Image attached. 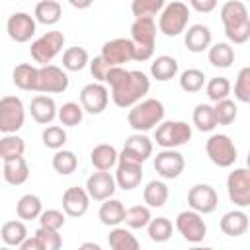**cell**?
<instances>
[{"label":"cell","mask_w":250,"mask_h":250,"mask_svg":"<svg viewBox=\"0 0 250 250\" xmlns=\"http://www.w3.org/2000/svg\"><path fill=\"white\" fill-rule=\"evenodd\" d=\"M111 88V100L117 107H131L148 94L150 80L141 70H127L123 66H109L105 80Z\"/></svg>","instance_id":"cell-1"},{"label":"cell","mask_w":250,"mask_h":250,"mask_svg":"<svg viewBox=\"0 0 250 250\" xmlns=\"http://www.w3.org/2000/svg\"><path fill=\"white\" fill-rule=\"evenodd\" d=\"M221 21L229 41L242 45L250 39V16L240 0H229L221 6Z\"/></svg>","instance_id":"cell-2"},{"label":"cell","mask_w":250,"mask_h":250,"mask_svg":"<svg viewBox=\"0 0 250 250\" xmlns=\"http://www.w3.org/2000/svg\"><path fill=\"white\" fill-rule=\"evenodd\" d=\"M131 41H133V61L145 62L154 55L156 45V23L152 18H135L131 25Z\"/></svg>","instance_id":"cell-3"},{"label":"cell","mask_w":250,"mask_h":250,"mask_svg":"<svg viewBox=\"0 0 250 250\" xmlns=\"http://www.w3.org/2000/svg\"><path fill=\"white\" fill-rule=\"evenodd\" d=\"M162 119H164V105H162V102H158V100H154V98L137 102L135 105H131L129 115H127L129 125H131L137 133H141V131H150V129L156 127Z\"/></svg>","instance_id":"cell-4"},{"label":"cell","mask_w":250,"mask_h":250,"mask_svg":"<svg viewBox=\"0 0 250 250\" xmlns=\"http://www.w3.org/2000/svg\"><path fill=\"white\" fill-rule=\"evenodd\" d=\"M143 180V160L129 150H121L117 156V170H115V184L121 189H135Z\"/></svg>","instance_id":"cell-5"},{"label":"cell","mask_w":250,"mask_h":250,"mask_svg":"<svg viewBox=\"0 0 250 250\" xmlns=\"http://www.w3.org/2000/svg\"><path fill=\"white\" fill-rule=\"evenodd\" d=\"M188 21H189V8L184 2H170L160 10L158 29L168 37H176L182 31H186Z\"/></svg>","instance_id":"cell-6"},{"label":"cell","mask_w":250,"mask_h":250,"mask_svg":"<svg viewBox=\"0 0 250 250\" xmlns=\"http://www.w3.org/2000/svg\"><path fill=\"white\" fill-rule=\"evenodd\" d=\"M191 139V127L186 121H160L154 131V141L162 148H176Z\"/></svg>","instance_id":"cell-7"},{"label":"cell","mask_w":250,"mask_h":250,"mask_svg":"<svg viewBox=\"0 0 250 250\" xmlns=\"http://www.w3.org/2000/svg\"><path fill=\"white\" fill-rule=\"evenodd\" d=\"M25 121V107L18 96L0 98V131L2 133H18Z\"/></svg>","instance_id":"cell-8"},{"label":"cell","mask_w":250,"mask_h":250,"mask_svg":"<svg viewBox=\"0 0 250 250\" xmlns=\"http://www.w3.org/2000/svg\"><path fill=\"white\" fill-rule=\"evenodd\" d=\"M62 45H64L62 31H47L31 43L29 53H31V59L43 66V64H49L61 53Z\"/></svg>","instance_id":"cell-9"},{"label":"cell","mask_w":250,"mask_h":250,"mask_svg":"<svg viewBox=\"0 0 250 250\" xmlns=\"http://www.w3.org/2000/svg\"><path fill=\"white\" fill-rule=\"evenodd\" d=\"M209 160L219 168H229L236 160V146L229 135H211L205 143Z\"/></svg>","instance_id":"cell-10"},{"label":"cell","mask_w":250,"mask_h":250,"mask_svg":"<svg viewBox=\"0 0 250 250\" xmlns=\"http://www.w3.org/2000/svg\"><path fill=\"white\" fill-rule=\"evenodd\" d=\"M68 88V76L62 68L55 64H43L37 68V80H35V92L43 94H61Z\"/></svg>","instance_id":"cell-11"},{"label":"cell","mask_w":250,"mask_h":250,"mask_svg":"<svg viewBox=\"0 0 250 250\" xmlns=\"http://www.w3.org/2000/svg\"><path fill=\"white\" fill-rule=\"evenodd\" d=\"M227 193L229 199L236 207L250 205V172L246 168H236L227 178Z\"/></svg>","instance_id":"cell-12"},{"label":"cell","mask_w":250,"mask_h":250,"mask_svg":"<svg viewBox=\"0 0 250 250\" xmlns=\"http://www.w3.org/2000/svg\"><path fill=\"white\" fill-rule=\"evenodd\" d=\"M176 229L188 242H201L207 234V225L197 211H182L176 217Z\"/></svg>","instance_id":"cell-13"},{"label":"cell","mask_w":250,"mask_h":250,"mask_svg":"<svg viewBox=\"0 0 250 250\" xmlns=\"http://www.w3.org/2000/svg\"><path fill=\"white\" fill-rule=\"evenodd\" d=\"M107 102H109V92L102 82L86 84L80 92V105L84 111H88L92 115L102 113L107 107Z\"/></svg>","instance_id":"cell-14"},{"label":"cell","mask_w":250,"mask_h":250,"mask_svg":"<svg viewBox=\"0 0 250 250\" xmlns=\"http://www.w3.org/2000/svg\"><path fill=\"white\" fill-rule=\"evenodd\" d=\"M188 203L193 211L207 215L213 213L219 205V195L215 191V188H211L209 184H197L188 191Z\"/></svg>","instance_id":"cell-15"},{"label":"cell","mask_w":250,"mask_h":250,"mask_svg":"<svg viewBox=\"0 0 250 250\" xmlns=\"http://www.w3.org/2000/svg\"><path fill=\"white\" fill-rule=\"evenodd\" d=\"M84 189L88 191L90 199L104 201V199H107V197H111L115 193L117 184H115V178L107 170H98V172H94V174L88 176Z\"/></svg>","instance_id":"cell-16"},{"label":"cell","mask_w":250,"mask_h":250,"mask_svg":"<svg viewBox=\"0 0 250 250\" xmlns=\"http://www.w3.org/2000/svg\"><path fill=\"white\" fill-rule=\"evenodd\" d=\"M133 41L127 37H117L111 41H105L102 47V57L111 66H121L129 61H133Z\"/></svg>","instance_id":"cell-17"},{"label":"cell","mask_w":250,"mask_h":250,"mask_svg":"<svg viewBox=\"0 0 250 250\" xmlns=\"http://www.w3.org/2000/svg\"><path fill=\"white\" fill-rule=\"evenodd\" d=\"M184 156L174 148H164L154 156V170L166 180L178 178L184 172Z\"/></svg>","instance_id":"cell-18"},{"label":"cell","mask_w":250,"mask_h":250,"mask_svg":"<svg viewBox=\"0 0 250 250\" xmlns=\"http://www.w3.org/2000/svg\"><path fill=\"white\" fill-rule=\"evenodd\" d=\"M6 31L12 41L25 43L35 35V20L25 12H16L6 21Z\"/></svg>","instance_id":"cell-19"},{"label":"cell","mask_w":250,"mask_h":250,"mask_svg":"<svg viewBox=\"0 0 250 250\" xmlns=\"http://www.w3.org/2000/svg\"><path fill=\"white\" fill-rule=\"evenodd\" d=\"M90 207V195L84 188L72 186L62 193V209L68 217H82Z\"/></svg>","instance_id":"cell-20"},{"label":"cell","mask_w":250,"mask_h":250,"mask_svg":"<svg viewBox=\"0 0 250 250\" xmlns=\"http://www.w3.org/2000/svg\"><path fill=\"white\" fill-rule=\"evenodd\" d=\"M29 113L31 117L41 123V125H49L55 117H57V105L55 100L49 96H35L29 104Z\"/></svg>","instance_id":"cell-21"},{"label":"cell","mask_w":250,"mask_h":250,"mask_svg":"<svg viewBox=\"0 0 250 250\" xmlns=\"http://www.w3.org/2000/svg\"><path fill=\"white\" fill-rule=\"evenodd\" d=\"M184 41H186L188 51H191V53H203L211 45V31L203 23H193L191 27H188Z\"/></svg>","instance_id":"cell-22"},{"label":"cell","mask_w":250,"mask_h":250,"mask_svg":"<svg viewBox=\"0 0 250 250\" xmlns=\"http://www.w3.org/2000/svg\"><path fill=\"white\" fill-rule=\"evenodd\" d=\"M2 176L10 186H21L27 182L29 178V166L25 162L23 156L20 158H12V160H4V168H2Z\"/></svg>","instance_id":"cell-23"},{"label":"cell","mask_w":250,"mask_h":250,"mask_svg":"<svg viewBox=\"0 0 250 250\" xmlns=\"http://www.w3.org/2000/svg\"><path fill=\"white\" fill-rule=\"evenodd\" d=\"M219 227L227 236H240L248 230V215L240 209L229 211V213L223 215Z\"/></svg>","instance_id":"cell-24"},{"label":"cell","mask_w":250,"mask_h":250,"mask_svg":"<svg viewBox=\"0 0 250 250\" xmlns=\"http://www.w3.org/2000/svg\"><path fill=\"white\" fill-rule=\"evenodd\" d=\"M150 74L158 82H168L178 74V61L168 55H160L150 64Z\"/></svg>","instance_id":"cell-25"},{"label":"cell","mask_w":250,"mask_h":250,"mask_svg":"<svg viewBox=\"0 0 250 250\" xmlns=\"http://www.w3.org/2000/svg\"><path fill=\"white\" fill-rule=\"evenodd\" d=\"M117 150L113 145H98L90 152V162L94 164L96 170H111L117 164Z\"/></svg>","instance_id":"cell-26"},{"label":"cell","mask_w":250,"mask_h":250,"mask_svg":"<svg viewBox=\"0 0 250 250\" xmlns=\"http://www.w3.org/2000/svg\"><path fill=\"white\" fill-rule=\"evenodd\" d=\"M123 217H125V207L119 199H104L102 207H100V221L105 225V227H115L119 223H123Z\"/></svg>","instance_id":"cell-27"},{"label":"cell","mask_w":250,"mask_h":250,"mask_svg":"<svg viewBox=\"0 0 250 250\" xmlns=\"http://www.w3.org/2000/svg\"><path fill=\"white\" fill-rule=\"evenodd\" d=\"M62 16V8L57 0H41L35 6V20L43 25H55Z\"/></svg>","instance_id":"cell-28"},{"label":"cell","mask_w":250,"mask_h":250,"mask_svg":"<svg viewBox=\"0 0 250 250\" xmlns=\"http://www.w3.org/2000/svg\"><path fill=\"white\" fill-rule=\"evenodd\" d=\"M43 211V205H41V199L33 193H25L20 197L18 205H16V213L21 221H33L41 215Z\"/></svg>","instance_id":"cell-29"},{"label":"cell","mask_w":250,"mask_h":250,"mask_svg":"<svg viewBox=\"0 0 250 250\" xmlns=\"http://www.w3.org/2000/svg\"><path fill=\"white\" fill-rule=\"evenodd\" d=\"M145 203L148 207H162L168 201V186L158 180H150L143 191Z\"/></svg>","instance_id":"cell-30"},{"label":"cell","mask_w":250,"mask_h":250,"mask_svg":"<svg viewBox=\"0 0 250 250\" xmlns=\"http://www.w3.org/2000/svg\"><path fill=\"white\" fill-rule=\"evenodd\" d=\"M23 150H25V143L16 133H8L6 137L0 139V158L2 160L20 158V156H23Z\"/></svg>","instance_id":"cell-31"},{"label":"cell","mask_w":250,"mask_h":250,"mask_svg":"<svg viewBox=\"0 0 250 250\" xmlns=\"http://www.w3.org/2000/svg\"><path fill=\"white\" fill-rule=\"evenodd\" d=\"M209 62L219 68H229L234 62V49L229 43L209 45Z\"/></svg>","instance_id":"cell-32"},{"label":"cell","mask_w":250,"mask_h":250,"mask_svg":"<svg viewBox=\"0 0 250 250\" xmlns=\"http://www.w3.org/2000/svg\"><path fill=\"white\" fill-rule=\"evenodd\" d=\"M107 242L113 250H137L139 248V240L135 238V234H131L127 229H121L117 225L109 232Z\"/></svg>","instance_id":"cell-33"},{"label":"cell","mask_w":250,"mask_h":250,"mask_svg":"<svg viewBox=\"0 0 250 250\" xmlns=\"http://www.w3.org/2000/svg\"><path fill=\"white\" fill-rule=\"evenodd\" d=\"M12 80L20 90H33L35 88V80H37V66L33 64H18L12 72Z\"/></svg>","instance_id":"cell-34"},{"label":"cell","mask_w":250,"mask_h":250,"mask_svg":"<svg viewBox=\"0 0 250 250\" xmlns=\"http://www.w3.org/2000/svg\"><path fill=\"white\" fill-rule=\"evenodd\" d=\"M193 125L201 131V133H209L217 127V119H215V111L213 105L209 104H197L193 109Z\"/></svg>","instance_id":"cell-35"},{"label":"cell","mask_w":250,"mask_h":250,"mask_svg":"<svg viewBox=\"0 0 250 250\" xmlns=\"http://www.w3.org/2000/svg\"><path fill=\"white\" fill-rule=\"evenodd\" d=\"M125 150L133 152L135 156H139L143 162L152 154V141L146 137V135H141V133H135L131 137H127L125 145H123Z\"/></svg>","instance_id":"cell-36"},{"label":"cell","mask_w":250,"mask_h":250,"mask_svg":"<svg viewBox=\"0 0 250 250\" xmlns=\"http://www.w3.org/2000/svg\"><path fill=\"white\" fill-rule=\"evenodd\" d=\"M0 236L8 246H20L27 236V229L21 221H8L2 225Z\"/></svg>","instance_id":"cell-37"},{"label":"cell","mask_w":250,"mask_h":250,"mask_svg":"<svg viewBox=\"0 0 250 250\" xmlns=\"http://www.w3.org/2000/svg\"><path fill=\"white\" fill-rule=\"evenodd\" d=\"M88 51L84 47H70L62 55V66L70 72H78L88 64Z\"/></svg>","instance_id":"cell-38"},{"label":"cell","mask_w":250,"mask_h":250,"mask_svg":"<svg viewBox=\"0 0 250 250\" xmlns=\"http://www.w3.org/2000/svg\"><path fill=\"white\" fill-rule=\"evenodd\" d=\"M146 230H148V238L154 240V242H166L170 236H172V223L170 219L166 217H156V219H150L148 225H146Z\"/></svg>","instance_id":"cell-39"},{"label":"cell","mask_w":250,"mask_h":250,"mask_svg":"<svg viewBox=\"0 0 250 250\" xmlns=\"http://www.w3.org/2000/svg\"><path fill=\"white\" fill-rule=\"evenodd\" d=\"M76 166H78V158H76V154L72 150H61L59 148L53 154V168L59 174L68 176V174H72L76 170Z\"/></svg>","instance_id":"cell-40"},{"label":"cell","mask_w":250,"mask_h":250,"mask_svg":"<svg viewBox=\"0 0 250 250\" xmlns=\"http://www.w3.org/2000/svg\"><path fill=\"white\" fill-rule=\"evenodd\" d=\"M150 219H152L150 209L145 205H135L131 209H125V217H123V221L129 229H145Z\"/></svg>","instance_id":"cell-41"},{"label":"cell","mask_w":250,"mask_h":250,"mask_svg":"<svg viewBox=\"0 0 250 250\" xmlns=\"http://www.w3.org/2000/svg\"><path fill=\"white\" fill-rule=\"evenodd\" d=\"M203 84H205V74L199 68H188L180 76V88L188 94L199 92L203 88Z\"/></svg>","instance_id":"cell-42"},{"label":"cell","mask_w":250,"mask_h":250,"mask_svg":"<svg viewBox=\"0 0 250 250\" xmlns=\"http://www.w3.org/2000/svg\"><path fill=\"white\" fill-rule=\"evenodd\" d=\"M166 0H133L131 12L135 18H154L164 8Z\"/></svg>","instance_id":"cell-43"},{"label":"cell","mask_w":250,"mask_h":250,"mask_svg":"<svg viewBox=\"0 0 250 250\" xmlns=\"http://www.w3.org/2000/svg\"><path fill=\"white\" fill-rule=\"evenodd\" d=\"M213 111H215V119H217V125H230V123L236 119V115H238L234 102H232V100H229V98L215 102V105H213Z\"/></svg>","instance_id":"cell-44"},{"label":"cell","mask_w":250,"mask_h":250,"mask_svg":"<svg viewBox=\"0 0 250 250\" xmlns=\"http://www.w3.org/2000/svg\"><path fill=\"white\" fill-rule=\"evenodd\" d=\"M82 115H84L82 105H78V104H74V102H66V104H62L61 109H57L59 121H61L62 125H66V127H76V125L82 121Z\"/></svg>","instance_id":"cell-45"},{"label":"cell","mask_w":250,"mask_h":250,"mask_svg":"<svg viewBox=\"0 0 250 250\" xmlns=\"http://www.w3.org/2000/svg\"><path fill=\"white\" fill-rule=\"evenodd\" d=\"M229 94H230V82L225 76H215L207 82V98L211 102L225 100Z\"/></svg>","instance_id":"cell-46"},{"label":"cell","mask_w":250,"mask_h":250,"mask_svg":"<svg viewBox=\"0 0 250 250\" xmlns=\"http://www.w3.org/2000/svg\"><path fill=\"white\" fill-rule=\"evenodd\" d=\"M41 139H43V145H45L47 148L59 150V148H62V145L66 143V133H64V129L59 127V125H49V127L43 131Z\"/></svg>","instance_id":"cell-47"},{"label":"cell","mask_w":250,"mask_h":250,"mask_svg":"<svg viewBox=\"0 0 250 250\" xmlns=\"http://www.w3.org/2000/svg\"><path fill=\"white\" fill-rule=\"evenodd\" d=\"M234 96L242 104L250 102V66L240 68V72L236 76V82H234Z\"/></svg>","instance_id":"cell-48"},{"label":"cell","mask_w":250,"mask_h":250,"mask_svg":"<svg viewBox=\"0 0 250 250\" xmlns=\"http://www.w3.org/2000/svg\"><path fill=\"white\" fill-rule=\"evenodd\" d=\"M35 236L41 240L43 250H59L62 246V238H61L59 230H53V229H47V227H39L35 230Z\"/></svg>","instance_id":"cell-49"},{"label":"cell","mask_w":250,"mask_h":250,"mask_svg":"<svg viewBox=\"0 0 250 250\" xmlns=\"http://www.w3.org/2000/svg\"><path fill=\"white\" fill-rule=\"evenodd\" d=\"M41 227H47V229H53V230H59L62 225H64V213L57 211V209H47V211H41V215L37 217Z\"/></svg>","instance_id":"cell-50"},{"label":"cell","mask_w":250,"mask_h":250,"mask_svg":"<svg viewBox=\"0 0 250 250\" xmlns=\"http://www.w3.org/2000/svg\"><path fill=\"white\" fill-rule=\"evenodd\" d=\"M88 64H90V72H92V76L98 80V82H104L105 80V72L109 70V62L100 55V57H94L92 61H88Z\"/></svg>","instance_id":"cell-51"},{"label":"cell","mask_w":250,"mask_h":250,"mask_svg":"<svg viewBox=\"0 0 250 250\" xmlns=\"http://www.w3.org/2000/svg\"><path fill=\"white\" fill-rule=\"evenodd\" d=\"M189 4L195 12H201V14H209L217 8V0H189Z\"/></svg>","instance_id":"cell-52"},{"label":"cell","mask_w":250,"mask_h":250,"mask_svg":"<svg viewBox=\"0 0 250 250\" xmlns=\"http://www.w3.org/2000/svg\"><path fill=\"white\" fill-rule=\"evenodd\" d=\"M20 248H21V250H43V244H41V240L33 234L31 238L25 236V240L20 244Z\"/></svg>","instance_id":"cell-53"},{"label":"cell","mask_w":250,"mask_h":250,"mask_svg":"<svg viewBox=\"0 0 250 250\" xmlns=\"http://www.w3.org/2000/svg\"><path fill=\"white\" fill-rule=\"evenodd\" d=\"M92 2H94V0H68V4H70L72 8H78V10H86V8H90Z\"/></svg>","instance_id":"cell-54"},{"label":"cell","mask_w":250,"mask_h":250,"mask_svg":"<svg viewBox=\"0 0 250 250\" xmlns=\"http://www.w3.org/2000/svg\"><path fill=\"white\" fill-rule=\"evenodd\" d=\"M82 248H94V250H100V244H94V242H84Z\"/></svg>","instance_id":"cell-55"}]
</instances>
